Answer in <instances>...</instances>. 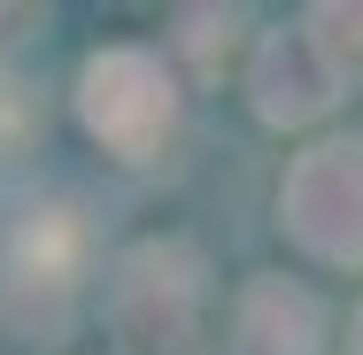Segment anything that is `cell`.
<instances>
[{
  "mask_svg": "<svg viewBox=\"0 0 363 355\" xmlns=\"http://www.w3.org/2000/svg\"><path fill=\"white\" fill-rule=\"evenodd\" d=\"M279 224L301 255L363 271V132H333L294 154L279 178Z\"/></svg>",
  "mask_w": 363,
  "mask_h": 355,
  "instance_id": "obj_1",
  "label": "cell"
},
{
  "mask_svg": "<svg viewBox=\"0 0 363 355\" xmlns=\"http://www.w3.org/2000/svg\"><path fill=\"white\" fill-rule=\"evenodd\" d=\"M77 124L108 147L116 162H147L178 124V85L162 70V55L147 47H101L77 70Z\"/></svg>",
  "mask_w": 363,
  "mask_h": 355,
  "instance_id": "obj_2",
  "label": "cell"
},
{
  "mask_svg": "<svg viewBox=\"0 0 363 355\" xmlns=\"http://www.w3.org/2000/svg\"><path fill=\"white\" fill-rule=\"evenodd\" d=\"M85 255H93V232L70 201H31L0 232V317H23V325H55L70 309L77 278H85Z\"/></svg>",
  "mask_w": 363,
  "mask_h": 355,
  "instance_id": "obj_3",
  "label": "cell"
},
{
  "mask_svg": "<svg viewBox=\"0 0 363 355\" xmlns=\"http://www.w3.org/2000/svg\"><path fill=\"white\" fill-rule=\"evenodd\" d=\"M201 255L186 247V240H140L124 263H116V278H108V317H116V332L147 355H170L194 340V325H201Z\"/></svg>",
  "mask_w": 363,
  "mask_h": 355,
  "instance_id": "obj_4",
  "label": "cell"
},
{
  "mask_svg": "<svg viewBox=\"0 0 363 355\" xmlns=\"http://www.w3.org/2000/svg\"><path fill=\"white\" fill-rule=\"evenodd\" d=\"M340 93H348V77L333 70V55L317 47L309 23H279V31L255 39V55H247V108L271 132H301V124L333 116Z\"/></svg>",
  "mask_w": 363,
  "mask_h": 355,
  "instance_id": "obj_5",
  "label": "cell"
},
{
  "mask_svg": "<svg viewBox=\"0 0 363 355\" xmlns=\"http://www.w3.org/2000/svg\"><path fill=\"white\" fill-rule=\"evenodd\" d=\"M240 348L247 355H325V309L309 286L255 271L240 286Z\"/></svg>",
  "mask_w": 363,
  "mask_h": 355,
  "instance_id": "obj_6",
  "label": "cell"
},
{
  "mask_svg": "<svg viewBox=\"0 0 363 355\" xmlns=\"http://www.w3.org/2000/svg\"><path fill=\"white\" fill-rule=\"evenodd\" d=\"M301 23L317 31V47L333 55V70L348 85H363V0H317Z\"/></svg>",
  "mask_w": 363,
  "mask_h": 355,
  "instance_id": "obj_7",
  "label": "cell"
},
{
  "mask_svg": "<svg viewBox=\"0 0 363 355\" xmlns=\"http://www.w3.org/2000/svg\"><path fill=\"white\" fill-rule=\"evenodd\" d=\"M232 39H240V8H178V47L201 70H217V55H232Z\"/></svg>",
  "mask_w": 363,
  "mask_h": 355,
  "instance_id": "obj_8",
  "label": "cell"
},
{
  "mask_svg": "<svg viewBox=\"0 0 363 355\" xmlns=\"http://www.w3.org/2000/svg\"><path fill=\"white\" fill-rule=\"evenodd\" d=\"M31 132H39V108H31V93H23L16 77H0V154H16Z\"/></svg>",
  "mask_w": 363,
  "mask_h": 355,
  "instance_id": "obj_9",
  "label": "cell"
},
{
  "mask_svg": "<svg viewBox=\"0 0 363 355\" xmlns=\"http://www.w3.org/2000/svg\"><path fill=\"white\" fill-rule=\"evenodd\" d=\"M348 355H363V301H356V325H348Z\"/></svg>",
  "mask_w": 363,
  "mask_h": 355,
  "instance_id": "obj_10",
  "label": "cell"
}]
</instances>
